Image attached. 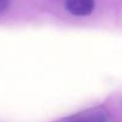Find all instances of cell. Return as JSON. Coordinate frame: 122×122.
I'll return each mask as SVG.
<instances>
[{
	"label": "cell",
	"instance_id": "1",
	"mask_svg": "<svg viewBox=\"0 0 122 122\" xmlns=\"http://www.w3.org/2000/svg\"><path fill=\"white\" fill-rule=\"evenodd\" d=\"M65 6L71 15L85 17L93 12L95 0H66Z\"/></svg>",
	"mask_w": 122,
	"mask_h": 122
},
{
	"label": "cell",
	"instance_id": "2",
	"mask_svg": "<svg viewBox=\"0 0 122 122\" xmlns=\"http://www.w3.org/2000/svg\"><path fill=\"white\" fill-rule=\"evenodd\" d=\"M68 122H109V118L104 111L92 110V111H86L84 114H80Z\"/></svg>",
	"mask_w": 122,
	"mask_h": 122
},
{
	"label": "cell",
	"instance_id": "3",
	"mask_svg": "<svg viewBox=\"0 0 122 122\" xmlns=\"http://www.w3.org/2000/svg\"><path fill=\"white\" fill-rule=\"evenodd\" d=\"M10 5V0H0V13L4 12Z\"/></svg>",
	"mask_w": 122,
	"mask_h": 122
}]
</instances>
